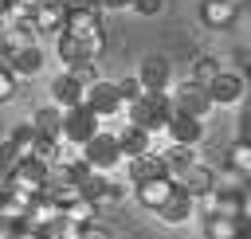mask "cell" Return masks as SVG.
Returning <instances> with one entry per match:
<instances>
[{
  "label": "cell",
  "mask_w": 251,
  "mask_h": 239,
  "mask_svg": "<svg viewBox=\"0 0 251 239\" xmlns=\"http://www.w3.org/2000/svg\"><path fill=\"white\" fill-rule=\"evenodd\" d=\"M173 114H176V102H173L169 90H145V98H137L133 106H126V121H133V125H141L149 133L169 129Z\"/></svg>",
  "instance_id": "cell-1"
},
{
  "label": "cell",
  "mask_w": 251,
  "mask_h": 239,
  "mask_svg": "<svg viewBox=\"0 0 251 239\" xmlns=\"http://www.w3.org/2000/svg\"><path fill=\"white\" fill-rule=\"evenodd\" d=\"M102 125H98V114L90 106H75V110H63V141L82 149L90 137H98Z\"/></svg>",
  "instance_id": "cell-2"
},
{
  "label": "cell",
  "mask_w": 251,
  "mask_h": 239,
  "mask_svg": "<svg viewBox=\"0 0 251 239\" xmlns=\"http://www.w3.org/2000/svg\"><path fill=\"white\" fill-rule=\"evenodd\" d=\"M82 157L98 168V172H110V168H118L122 161H126V149H122V137L118 133H98V137H90L86 145H82Z\"/></svg>",
  "instance_id": "cell-3"
},
{
  "label": "cell",
  "mask_w": 251,
  "mask_h": 239,
  "mask_svg": "<svg viewBox=\"0 0 251 239\" xmlns=\"http://www.w3.org/2000/svg\"><path fill=\"white\" fill-rule=\"evenodd\" d=\"M173 102H176V110L180 114H192V118H208L212 114V94H208V86H200V82H192V78H180V86L173 90Z\"/></svg>",
  "instance_id": "cell-4"
},
{
  "label": "cell",
  "mask_w": 251,
  "mask_h": 239,
  "mask_svg": "<svg viewBox=\"0 0 251 239\" xmlns=\"http://www.w3.org/2000/svg\"><path fill=\"white\" fill-rule=\"evenodd\" d=\"M86 106L98 114V118H114L126 110V98H122V86L110 82V78H98L90 90H86Z\"/></svg>",
  "instance_id": "cell-5"
},
{
  "label": "cell",
  "mask_w": 251,
  "mask_h": 239,
  "mask_svg": "<svg viewBox=\"0 0 251 239\" xmlns=\"http://www.w3.org/2000/svg\"><path fill=\"white\" fill-rule=\"evenodd\" d=\"M67 31L71 35H98L102 31V4H94V0H78V4H71L67 8Z\"/></svg>",
  "instance_id": "cell-6"
},
{
  "label": "cell",
  "mask_w": 251,
  "mask_h": 239,
  "mask_svg": "<svg viewBox=\"0 0 251 239\" xmlns=\"http://www.w3.org/2000/svg\"><path fill=\"white\" fill-rule=\"evenodd\" d=\"M51 102L59 110H75V106H86V86L71 74V71H59L51 78Z\"/></svg>",
  "instance_id": "cell-7"
},
{
  "label": "cell",
  "mask_w": 251,
  "mask_h": 239,
  "mask_svg": "<svg viewBox=\"0 0 251 239\" xmlns=\"http://www.w3.org/2000/svg\"><path fill=\"white\" fill-rule=\"evenodd\" d=\"M59 219H63V200H59V196L43 192V196L31 200V212H27V227H31V231H51Z\"/></svg>",
  "instance_id": "cell-8"
},
{
  "label": "cell",
  "mask_w": 251,
  "mask_h": 239,
  "mask_svg": "<svg viewBox=\"0 0 251 239\" xmlns=\"http://www.w3.org/2000/svg\"><path fill=\"white\" fill-rule=\"evenodd\" d=\"M200 20L212 31H227L239 20V0H200Z\"/></svg>",
  "instance_id": "cell-9"
},
{
  "label": "cell",
  "mask_w": 251,
  "mask_h": 239,
  "mask_svg": "<svg viewBox=\"0 0 251 239\" xmlns=\"http://www.w3.org/2000/svg\"><path fill=\"white\" fill-rule=\"evenodd\" d=\"M133 192H137V204H141V208H149V212H161V208L169 204V196L176 192V180H173V176H157V180L133 184Z\"/></svg>",
  "instance_id": "cell-10"
},
{
  "label": "cell",
  "mask_w": 251,
  "mask_h": 239,
  "mask_svg": "<svg viewBox=\"0 0 251 239\" xmlns=\"http://www.w3.org/2000/svg\"><path fill=\"white\" fill-rule=\"evenodd\" d=\"M31 24H35L39 35H63V31H67V4H59V0H43V4L35 8Z\"/></svg>",
  "instance_id": "cell-11"
},
{
  "label": "cell",
  "mask_w": 251,
  "mask_h": 239,
  "mask_svg": "<svg viewBox=\"0 0 251 239\" xmlns=\"http://www.w3.org/2000/svg\"><path fill=\"white\" fill-rule=\"evenodd\" d=\"M243 90H247V78L239 71H220V78L208 86V94H212L216 106H235L243 98Z\"/></svg>",
  "instance_id": "cell-12"
},
{
  "label": "cell",
  "mask_w": 251,
  "mask_h": 239,
  "mask_svg": "<svg viewBox=\"0 0 251 239\" xmlns=\"http://www.w3.org/2000/svg\"><path fill=\"white\" fill-rule=\"evenodd\" d=\"M137 78L145 82V90H169V82H173V67H169L165 55H145L141 67H137Z\"/></svg>",
  "instance_id": "cell-13"
},
{
  "label": "cell",
  "mask_w": 251,
  "mask_h": 239,
  "mask_svg": "<svg viewBox=\"0 0 251 239\" xmlns=\"http://www.w3.org/2000/svg\"><path fill=\"white\" fill-rule=\"evenodd\" d=\"M165 133L173 137V145H192V149H196V145L204 141V121L192 118V114H180V110H176Z\"/></svg>",
  "instance_id": "cell-14"
},
{
  "label": "cell",
  "mask_w": 251,
  "mask_h": 239,
  "mask_svg": "<svg viewBox=\"0 0 251 239\" xmlns=\"http://www.w3.org/2000/svg\"><path fill=\"white\" fill-rule=\"evenodd\" d=\"M126 176H129V184H145V180L169 176V168H165L161 153H145V157H129L126 161Z\"/></svg>",
  "instance_id": "cell-15"
},
{
  "label": "cell",
  "mask_w": 251,
  "mask_h": 239,
  "mask_svg": "<svg viewBox=\"0 0 251 239\" xmlns=\"http://www.w3.org/2000/svg\"><path fill=\"white\" fill-rule=\"evenodd\" d=\"M196 208H200V200L192 196V192H184V188H176L173 196H169V204L157 212L165 223H173V227H180V223H188L192 215H196Z\"/></svg>",
  "instance_id": "cell-16"
},
{
  "label": "cell",
  "mask_w": 251,
  "mask_h": 239,
  "mask_svg": "<svg viewBox=\"0 0 251 239\" xmlns=\"http://www.w3.org/2000/svg\"><path fill=\"white\" fill-rule=\"evenodd\" d=\"M55 55H59V63H63V67H75V63H94V59H90V43H86L82 35H71V31L55 35Z\"/></svg>",
  "instance_id": "cell-17"
},
{
  "label": "cell",
  "mask_w": 251,
  "mask_h": 239,
  "mask_svg": "<svg viewBox=\"0 0 251 239\" xmlns=\"http://www.w3.org/2000/svg\"><path fill=\"white\" fill-rule=\"evenodd\" d=\"M176 188H184V192H192V196L200 200V196H208V192L216 188V168L196 161L188 172H180V176H176Z\"/></svg>",
  "instance_id": "cell-18"
},
{
  "label": "cell",
  "mask_w": 251,
  "mask_h": 239,
  "mask_svg": "<svg viewBox=\"0 0 251 239\" xmlns=\"http://www.w3.org/2000/svg\"><path fill=\"white\" fill-rule=\"evenodd\" d=\"M118 137H122L126 161H129V157H145V153H153V133L141 129V125H133V121H126V125L118 129Z\"/></svg>",
  "instance_id": "cell-19"
},
{
  "label": "cell",
  "mask_w": 251,
  "mask_h": 239,
  "mask_svg": "<svg viewBox=\"0 0 251 239\" xmlns=\"http://www.w3.org/2000/svg\"><path fill=\"white\" fill-rule=\"evenodd\" d=\"M220 59L216 55H208V51H200V55H192L188 59V74L184 78H192V82H200V86H212L216 78H220Z\"/></svg>",
  "instance_id": "cell-20"
},
{
  "label": "cell",
  "mask_w": 251,
  "mask_h": 239,
  "mask_svg": "<svg viewBox=\"0 0 251 239\" xmlns=\"http://www.w3.org/2000/svg\"><path fill=\"white\" fill-rule=\"evenodd\" d=\"M243 219H235V215H204V235L208 239H239L243 235Z\"/></svg>",
  "instance_id": "cell-21"
},
{
  "label": "cell",
  "mask_w": 251,
  "mask_h": 239,
  "mask_svg": "<svg viewBox=\"0 0 251 239\" xmlns=\"http://www.w3.org/2000/svg\"><path fill=\"white\" fill-rule=\"evenodd\" d=\"M31 125H35L39 137H63V110H59L55 102H51V106H39L35 118H31Z\"/></svg>",
  "instance_id": "cell-22"
},
{
  "label": "cell",
  "mask_w": 251,
  "mask_h": 239,
  "mask_svg": "<svg viewBox=\"0 0 251 239\" xmlns=\"http://www.w3.org/2000/svg\"><path fill=\"white\" fill-rule=\"evenodd\" d=\"M161 157H165V168H169V176H173V180L196 165V153H192V145H169Z\"/></svg>",
  "instance_id": "cell-23"
},
{
  "label": "cell",
  "mask_w": 251,
  "mask_h": 239,
  "mask_svg": "<svg viewBox=\"0 0 251 239\" xmlns=\"http://www.w3.org/2000/svg\"><path fill=\"white\" fill-rule=\"evenodd\" d=\"M94 215H98V204H94V200H86L82 192H78L75 200H67V204H63V219H71V223L90 227V223H94Z\"/></svg>",
  "instance_id": "cell-24"
},
{
  "label": "cell",
  "mask_w": 251,
  "mask_h": 239,
  "mask_svg": "<svg viewBox=\"0 0 251 239\" xmlns=\"http://www.w3.org/2000/svg\"><path fill=\"white\" fill-rule=\"evenodd\" d=\"M8 67L16 71V74H35L39 67H43V51L31 43V47H24V51H12L8 55Z\"/></svg>",
  "instance_id": "cell-25"
},
{
  "label": "cell",
  "mask_w": 251,
  "mask_h": 239,
  "mask_svg": "<svg viewBox=\"0 0 251 239\" xmlns=\"http://www.w3.org/2000/svg\"><path fill=\"white\" fill-rule=\"evenodd\" d=\"M224 165H231L239 176H247L251 180V141H231L227 145V161Z\"/></svg>",
  "instance_id": "cell-26"
},
{
  "label": "cell",
  "mask_w": 251,
  "mask_h": 239,
  "mask_svg": "<svg viewBox=\"0 0 251 239\" xmlns=\"http://www.w3.org/2000/svg\"><path fill=\"white\" fill-rule=\"evenodd\" d=\"M8 137L16 141V149H20L24 157H35V149H39V133H35V125H31V121H20Z\"/></svg>",
  "instance_id": "cell-27"
},
{
  "label": "cell",
  "mask_w": 251,
  "mask_h": 239,
  "mask_svg": "<svg viewBox=\"0 0 251 239\" xmlns=\"http://www.w3.org/2000/svg\"><path fill=\"white\" fill-rule=\"evenodd\" d=\"M24 161V153L16 149V141L12 137H4L0 141V172H16V165Z\"/></svg>",
  "instance_id": "cell-28"
},
{
  "label": "cell",
  "mask_w": 251,
  "mask_h": 239,
  "mask_svg": "<svg viewBox=\"0 0 251 239\" xmlns=\"http://www.w3.org/2000/svg\"><path fill=\"white\" fill-rule=\"evenodd\" d=\"M118 86H122V98H126V106H133L137 98H145V82H141L137 74H126V78H118Z\"/></svg>",
  "instance_id": "cell-29"
},
{
  "label": "cell",
  "mask_w": 251,
  "mask_h": 239,
  "mask_svg": "<svg viewBox=\"0 0 251 239\" xmlns=\"http://www.w3.org/2000/svg\"><path fill=\"white\" fill-rule=\"evenodd\" d=\"M16 78H20V74H16L12 67H0V102H12V98H16V90H20Z\"/></svg>",
  "instance_id": "cell-30"
},
{
  "label": "cell",
  "mask_w": 251,
  "mask_h": 239,
  "mask_svg": "<svg viewBox=\"0 0 251 239\" xmlns=\"http://www.w3.org/2000/svg\"><path fill=\"white\" fill-rule=\"evenodd\" d=\"M63 71H71V74H75V78H78L86 90L98 82V71H94V63H75V67H63Z\"/></svg>",
  "instance_id": "cell-31"
},
{
  "label": "cell",
  "mask_w": 251,
  "mask_h": 239,
  "mask_svg": "<svg viewBox=\"0 0 251 239\" xmlns=\"http://www.w3.org/2000/svg\"><path fill=\"white\" fill-rule=\"evenodd\" d=\"M165 8V0H133V12L137 16H157Z\"/></svg>",
  "instance_id": "cell-32"
},
{
  "label": "cell",
  "mask_w": 251,
  "mask_h": 239,
  "mask_svg": "<svg viewBox=\"0 0 251 239\" xmlns=\"http://www.w3.org/2000/svg\"><path fill=\"white\" fill-rule=\"evenodd\" d=\"M239 215H243V223H251V184H247L243 196H239Z\"/></svg>",
  "instance_id": "cell-33"
},
{
  "label": "cell",
  "mask_w": 251,
  "mask_h": 239,
  "mask_svg": "<svg viewBox=\"0 0 251 239\" xmlns=\"http://www.w3.org/2000/svg\"><path fill=\"white\" fill-rule=\"evenodd\" d=\"M82 239H114V235H110V231H106L102 223H90V227L82 231Z\"/></svg>",
  "instance_id": "cell-34"
},
{
  "label": "cell",
  "mask_w": 251,
  "mask_h": 239,
  "mask_svg": "<svg viewBox=\"0 0 251 239\" xmlns=\"http://www.w3.org/2000/svg\"><path fill=\"white\" fill-rule=\"evenodd\" d=\"M16 188H12V172H0V208H4V200L12 196Z\"/></svg>",
  "instance_id": "cell-35"
},
{
  "label": "cell",
  "mask_w": 251,
  "mask_h": 239,
  "mask_svg": "<svg viewBox=\"0 0 251 239\" xmlns=\"http://www.w3.org/2000/svg\"><path fill=\"white\" fill-rule=\"evenodd\" d=\"M243 78H251V59H247V67H243Z\"/></svg>",
  "instance_id": "cell-36"
},
{
  "label": "cell",
  "mask_w": 251,
  "mask_h": 239,
  "mask_svg": "<svg viewBox=\"0 0 251 239\" xmlns=\"http://www.w3.org/2000/svg\"><path fill=\"white\" fill-rule=\"evenodd\" d=\"M239 239H251V227H243V235H239Z\"/></svg>",
  "instance_id": "cell-37"
},
{
  "label": "cell",
  "mask_w": 251,
  "mask_h": 239,
  "mask_svg": "<svg viewBox=\"0 0 251 239\" xmlns=\"http://www.w3.org/2000/svg\"><path fill=\"white\" fill-rule=\"evenodd\" d=\"M94 4H102V0H94Z\"/></svg>",
  "instance_id": "cell-38"
},
{
  "label": "cell",
  "mask_w": 251,
  "mask_h": 239,
  "mask_svg": "<svg viewBox=\"0 0 251 239\" xmlns=\"http://www.w3.org/2000/svg\"><path fill=\"white\" fill-rule=\"evenodd\" d=\"M122 239H126V235H122Z\"/></svg>",
  "instance_id": "cell-39"
},
{
  "label": "cell",
  "mask_w": 251,
  "mask_h": 239,
  "mask_svg": "<svg viewBox=\"0 0 251 239\" xmlns=\"http://www.w3.org/2000/svg\"><path fill=\"white\" fill-rule=\"evenodd\" d=\"M247 227H251V223H247Z\"/></svg>",
  "instance_id": "cell-40"
}]
</instances>
